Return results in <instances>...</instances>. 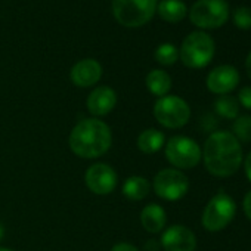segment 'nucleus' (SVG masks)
<instances>
[{"label": "nucleus", "instance_id": "nucleus-1", "mask_svg": "<svg viewBox=\"0 0 251 251\" xmlns=\"http://www.w3.org/2000/svg\"><path fill=\"white\" fill-rule=\"evenodd\" d=\"M201 152L205 170L219 179L235 175L244 161L241 142L229 130L213 132L205 139Z\"/></svg>", "mask_w": 251, "mask_h": 251}, {"label": "nucleus", "instance_id": "nucleus-2", "mask_svg": "<svg viewBox=\"0 0 251 251\" xmlns=\"http://www.w3.org/2000/svg\"><path fill=\"white\" fill-rule=\"evenodd\" d=\"M111 145L112 133L109 126L95 117L78 121L68 136V147L73 154L84 160H93L105 155Z\"/></svg>", "mask_w": 251, "mask_h": 251}, {"label": "nucleus", "instance_id": "nucleus-3", "mask_svg": "<svg viewBox=\"0 0 251 251\" xmlns=\"http://www.w3.org/2000/svg\"><path fill=\"white\" fill-rule=\"evenodd\" d=\"M214 53V39L205 31H192L182 42L179 49V59L188 68L201 70L213 61Z\"/></svg>", "mask_w": 251, "mask_h": 251}, {"label": "nucleus", "instance_id": "nucleus-4", "mask_svg": "<svg viewBox=\"0 0 251 251\" xmlns=\"http://www.w3.org/2000/svg\"><path fill=\"white\" fill-rule=\"evenodd\" d=\"M157 5V0H112V14L118 24L136 28L152 20Z\"/></svg>", "mask_w": 251, "mask_h": 251}, {"label": "nucleus", "instance_id": "nucleus-5", "mask_svg": "<svg viewBox=\"0 0 251 251\" xmlns=\"http://www.w3.org/2000/svg\"><path fill=\"white\" fill-rule=\"evenodd\" d=\"M191 23L201 30H216L223 27L230 17L226 0H197L188 11Z\"/></svg>", "mask_w": 251, "mask_h": 251}, {"label": "nucleus", "instance_id": "nucleus-6", "mask_svg": "<svg viewBox=\"0 0 251 251\" xmlns=\"http://www.w3.org/2000/svg\"><path fill=\"white\" fill-rule=\"evenodd\" d=\"M152 114L158 124L166 129H182L191 120L189 103L176 95H166L158 98L154 103Z\"/></svg>", "mask_w": 251, "mask_h": 251}, {"label": "nucleus", "instance_id": "nucleus-7", "mask_svg": "<svg viewBox=\"0 0 251 251\" xmlns=\"http://www.w3.org/2000/svg\"><path fill=\"white\" fill-rule=\"evenodd\" d=\"M236 202L226 192H217L202 210L201 223L208 232H220L235 219Z\"/></svg>", "mask_w": 251, "mask_h": 251}, {"label": "nucleus", "instance_id": "nucleus-8", "mask_svg": "<svg viewBox=\"0 0 251 251\" xmlns=\"http://www.w3.org/2000/svg\"><path fill=\"white\" fill-rule=\"evenodd\" d=\"M166 160L177 170H191L201 161V147L188 136H173L164 145Z\"/></svg>", "mask_w": 251, "mask_h": 251}, {"label": "nucleus", "instance_id": "nucleus-9", "mask_svg": "<svg viewBox=\"0 0 251 251\" xmlns=\"http://www.w3.org/2000/svg\"><path fill=\"white\" fill-rule=\"evenodd\" d=\"M152 189L155 195L164 201H179L189 191V179L182 170L173 167L163 169L155 175Z\"/></svg>", "mask_w": 251, "mask_h": 251}, {"label": "nucleus", "instance_id": "nucleus-10", "mask_svg": "<svg viewBox=\"0 0 251 251\" xmlns=\"http://www.w3.org/2000/svg\"><path fill=\"white\" fill-rule=\"evenodd\" d=\"M84 183L92 194L109 195L118 185V176L109 164L95 163L86 170Z\"/></svg>", "mask_w": 251, "mask_h": 251}, {"label": "nucleus", "instance_id": "nucleus-11", "mask_svg": "<svg viewBox=\"0 0 251 251\" xmlns=\"http://www.w3.org/2000/svg\"><path fill=\"white\" fill-rule=\"evenodd\" d=\"M239 73L233 65L229 64H223V65H217L214 67L207 78H205V86L207 89L214 93V95H229L232 90H235L239 84Z\"/></svg>", "mask_w": 251, "mask_h": 251}, {"label": "nucleus", "instance_id": "nucleus-12", "mask_svg": "<svg viewBox=\"0 0 251 251\" xmlns=\"http://www.w3.org/2000/svg\"><path fill=\"white\" fill-rule=\"evenodd\" d=\"M197 244L195 233L185 225H172L161 235L164 251H195Z\"/></svg>", "mask_w": 251, "mask_h": 251}, {"label": "nucleus", "instance_id": "nucleus-13", "mask_svg": "<svg viewBox=\"0 0 251 251\" xmlns=\"http://www.w3.org/2000/svg\"><path fill=\"white\" fill-rule=\"evenodd\" d=\"M117 100H118L117 93L112 87L98 86L87 96L86 105H87V111L92 115H95V118H98V117H105L109 112H112V109L117 105Z\"/></svg>", "mask_w": 251, "mask_h": 251}, {"label": "nucleus", "instance_id": "nucleus-14", "mask_svg": "<svg viewBox=\"0 0 251 251\" xmlns=\"http://www.w3.org/2000/svg\"><path fill=\"white\" fill-rule=\"evenodd\" d=\"M102 77V65L92 58L75 62L70 71V78L77 87H92Z\"/></svg>", "mask_w": 251, "mask_h": 251}, {"label": "nucleus", "instance_id": "nucleus-15", "mask_svg": "<svg viewBox=\"0 0 251 251\" xmlns=\"http://www.w3.org/2000/svg\"><path fill=\"white\" fill-rule=\"evenodd\" d=\"M141 225L150 233L163 232L167 225V214L164 207L155 202L145 205L141 211Z\"/></svg>", "mask_w": 251, "mask_h": 251}, {"label": "nucleus", "instance_id": "nucleus-16", "mask_svg": "<svg viewBox=\"0 0 251 251\" xmlns=\"http://www.w3.org/2000/svg\"><path fill=\"white\" fill-rule=\"evenodd\" d=\"M136 144H138V148L141 152H144L147 155H152V154L158 152L161 148H164L166 136L161 130L150 127L139 133Z\"/></svg>", "mask_w": 251, "mask_h": 251}, {"label": "nucleus", "instance_id": "nucleus-17", "mask_svg": "<svg viewBox=\"0 0 251 251\" xmlns=\"http://www.w3.org/2000/svg\"><path fill=\"white\" fill-rule=\"evenodd\" d=\"M157 12L166 23L177 24L188 15V6L182 0H161L157 5Z\"/></svg>", "mask_w": 251, "mask_h": 251}, {"label": "nucleus", "instance_id": "nucleus-18", "mask_svg": "<svg viewBox=\"0 0 251 251\" xmlns=\"http://www.w3.org/2000/svg\"><path fill=\"white\" fill-rule=\"evenodd\" d=\"M151 191V183L144 176H130L124 180L121 186L123 195L130 201H142L148 197Z\"/></svg>", "mask_w": 251, "mask_h": 251}, {"label": "nucleus", "instance_id": "nucleus-19", "mask_svg": "<svg viewBox=\"0 0 251 251\" xmlns=\"http://www.w3.org/2000/svg\"><path fill=\"white\" fill-rule=\"evenodd\" d=\"M145 84L151 95L157 98H163L169 95L172 89V77L164 70H152L148 73L145 78Z\"/></svg>", "mask_w": 251, "mask_h": 251}, {"label": "nucleus", "instance_id": "nucleus-20", "mask_svg": "<svg viewBox=\"0 0 251 251\" xmlns=\"http://www.w3.org/2000/svg\"><path fill=\"white\" fill-rule=\"evenodd\" d=\"M239 109H241V105H239L238 99L235 96H232L230 93L217 96V99L214 100L216 114L225 120H235L239 115Z\"/></svg>", "mask_w": 251, "mask_h": 251}, {"label": "nucleus", "instance_id": "nucleus-21", "mask_svg": "<svg viewBox=\"0 0 251 251\" xmlns=\"http://www.w3.org/2000/svg\"><path fill=\"white\" fill-rule=\"evenodd\" d=\"M239 142L250 144L251 142V115L244 114L238 115L233 120L232 124V132H230Z\"/></svg>", "mask_w": 251, "mask_h": 251}, {"label": "nucleus", "instance_id": "nucleus-22", "mask_svg": "<svg viewBox=\"0 0 251 251\" xmlns=\"http://www.w3.org/2000/svg\"><path fill=\"white\" fill-rule=\"evenodd\" d=\"M154 58H155V61L160 65L170 67V65L177 62V59H179V49L175 45H172V43H163V45H160L155 49Z\"/></svg>", "mask_w": 251, "mask_h": 251}, {"label": "nucleus", "instance_id": "nucleus-23", "mask_svg": "<svg viewBox=\"0 0 251 251\" xmlns=\"http://www.w3.org/2000/svg\"><path fill=\"white\" fill-rule=\"evenodd\" d=\"M232 21L239 30H251V8L238 6L232 14Z\"/></svg>", "mask_w": 251, "mask_h": 251}, {"label": "nucleus", "instance_id": "nucleus-24", "mask_svg": "<svg viewBox=\"0 0 251 251\" xmlns=\"http://www.w3.org/2000/svg\"><path fill=\"white\" fill-rule=\"evenodd\" d=\"M238 102L241 106H244L245 109L251 111V86H244L239 89L238 96H236Z\"/></svg>", "mask_w": 251, "mask_h": 251}, {"label": "nucleus", "instance_id": "nucleus-25", "mask_svg": "<svg viewBox=\"0 0 251 251\" xmlns=\"http://www.w3.org/2000/svg\"><path fill=\"white\" fill-rule=\"evenodd\" d=\"M242 210H244V214L248 217V220H251V191H248V192L244 195V200H242Z\"/></svg>", "mask_w": 251, "mask_h": 251}, {"label": "nucleus", "instance_id": "nucleus-26", "mask_svg": "<svg viewBox=\"0 0 251 251\" xmlns=\"http://www.w3.org/2000/svg\"><path fill=\"white\" fill-rule=\"evenodd\" d=\"M111 251H141V250L129 242H118L111 248Z\"/></svg>", "mask_w": 251, "mask_h": 251}, {"label": "nucleus", "instance_id": "nucleus-27", "mask_svg": "<svg viewBox=\"0 0 251 251\" xmlns=\"http://www.w3.org/2000/svg\"><path fill=\"white\" fill-rule=\"evenodd\" d=\"M244 172H245V176L247 179L251 182V152L245 157L244 160Z\"/></svg>", "mask_w": 251, "mask_h": 251}, {"label": "nucleus", "instance_id": "nucleus-28", "mask_svg": "<svg viewBox=\"0 0 251 251\" xmlns=\"http://www.w3.org/2000/svg\"><path fill=\"white\" fill-rule=\"evenodd\" d=\"M245 73H247L248 78L251 80V50L248 52V55L245 58Z\"/></svg>", "mask_w": 251, "mask_h": 251}, {"label": "nucleus", "instance_id": "nucleus-29", "mask_svg": "<svg viewBox=\"0 0 251 251\" xmlns=\"http://www.w3.org/2000/svg\"><path fill=\"white\" fill-rule=\"evenodd\" d=\"M3 236H5V226H3L2 222H0V241L3 239Z\"/></svg>", "mask_w": 251, "mask_h": 251}, {"label": "nucleus", "instance_id": "nucleus-30", "mask_svg": "<svg viewBox=\"0 0 251 251\" xmlns=\"http://www.w3.org/2000/svg\"><path fill=\"white\" fill-rule=\"evenodd\" d=\"M0 251H14V250H11L8 247H0Z\"/></svg>", "mask_w": 251, "mask_h": 251}]
</instances>
